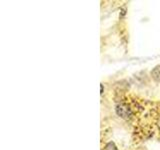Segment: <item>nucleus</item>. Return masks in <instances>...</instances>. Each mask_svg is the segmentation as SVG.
Segmentation results:
<instances>
[{
    "instance_id": "1",
    "label": "nucleus",
    "mask_w": 160,
    "mask_h": 150,
    "mask_svg": "<svg viewBox=\"0 0 160 150\" xmlns=\"http://www.w3.org/2000/svg\"><path fill=\"white\" fill-rule=\"evenodd\" d=\"M116 110H117V113L120 115L121 117H123V118H128L129 116H130V111H129V109L126 107V106H124V105H118L117 106V108H116Z\"/></svg>"
},
{
    "instance_id": "2",
    "label": "nucleus",
    "mask_w": 160,
    "mask_h": 150,
    "mask_svg": "<svg viewBox=\"0 0 160 150\" xmlns=\"http://www.w3.org/2000/svg\"><path fill=\"white\" fill-rule=\"evenodd\" d=\"M151 75L156 81H160V65H157V66L152 70Z\"/></svg>"
},
{
    "instance_id": "3",
    "label": "nucleus",
    "mask_w": 160,
    "mask_h": 150,
    "mask_svg": "<svg viewBox=\"0 0 160 150\" xmlns=\"http://www.w3.org/2000/svg\"><path fill=\"white\" fill-rule=\"evenodd\" d=\"M102 150H118V149L116 146H115V144L113 142H109L105 145V147Z\"/></svg>"
},
{
    "instance_id": "4",
    "label": "nucleus",
    "mask_w": 160,
    "mask_h": 150,
    "mask_svg": "<svg viewBox=\"0 0 160 150\" xmlns=\"http://www.w3.org/2000/svg\"><path fill=\"white\" fill-rule=\"evenodd\" d=\"M103 93V85H101V94Z\"/></svg>"
}]
</instances>
